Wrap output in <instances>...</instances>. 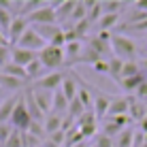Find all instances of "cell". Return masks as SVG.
<instances>
[{"instance_id":"6da1fadb","label":"cell","mask_w":147,"mask_h":147,"mask_svg":"<svg viewBox=\"0 0 147 147\" xmlns=\"http://www.w3.org/2000/svg\"><path fill=\"white\" fill-rule=\"evenodd\" d=\"M111 49H113L115 58L124 60V62L136 58V43H134V38L128 36V34L113 32V34H111Z\"/></svg>"},{"instance_id":"7a4b0ae2","label":"cell","mask_w":147,"mask_h":147,"mask_svg":"<svg viewBox=\"0 0 147 147\" xmlns=\"http://www.w3.org/2000/svg\"><path fill=\"white\" fill-rule=\"evenodd\" d=\"M26 22L32 24V26H51V24H58L53 4L51 2H43V7H40V9H36L34 13L28 15Z\"/></svg>"},{"instance_id":"3957f363","label":"cell","mask_w":147,"mask_h":147,"mask_svg":"<svg viewBox=\"0 0 147 147\" xmlns=\"http://www.w3.org/2000/svg\"><path fill=\"white\" fill-rule=\"evenodd\" d=\"M38 60H40V64L45 66V70H53V73H55V68H60L64 62H66V58H64V49L51 47V45H47L43 51H38Z\"/></svg>"},{"instance_id":"277c9868","label":"cell","mask_w":147,"mask_h":147,"mask_svg":"<svg viewBox=\"0 0 147 147\" xmlns=\"http://www.w3.org/2000/svg\"><path fill=\"white\" fill-rule=\"evenodd\" d=\"M9 124H11L15 130H19V132H26L30 128V124H32V117H30V113L26 109V102H24V94H22V98H19V102H17V107H15Z\"/></svg>"},{"instance_id":"5b68a950","label":"cell","mask_w":147,"mask_h":147,"mask_svg":"<svg viewBox=\"0 0 147 147\" xmlns=\"http://www.w3.org/2000/svg\"><path fill=\"white\" fill-rule=\"evenodd\" d=\"M85 45H88L90 49H94L100 58L113 53V49H111V34H109V32H98L96 36L88 38V43H85Z\"/></svg>"},{"instance_id":"8992f818","label":"cell","mask_w":147,"mask_h":147,"mask_svg":"<svg viewBox=\"0 0 147 147\" xmlns=\"http://www.w3.org/2000/svg\"><path fill=\"white\" fill-rule=\"evenodd\" d=\"M17 47H22V49H28V51H34V53H38V51H43V49L47 47V43H45V40L40 38V36H38L36 32H34L32 28H28L26 32H24L22 40L17 43Z\"/></svg>"},{"instance_id":"52a82bcc","label":"cell","mask_w":147,"mask_h":147,"mask_svg":"<svg viewBox=\"0 0 147 147\" xmlns=\"http://www.w3.org/2000/svg\"><path fill=\"white\" fill-rule=\"evenodd\" d=\"M66 77V73H62V70H55V73H49V75H43L36 83H34V88L38 90H47V92H55V90L62 88V81Z\"/></svg>"},{"instance_id":"ba28073f","label":"cell","mask_w":147,"mask_h":147,"mask_svg":"<svg viewBox=\"0 0 147 147\" xmlns=\"http://www.w3.org/2000/svg\"><path fill=\"white\" fill-rule=\"evenodd\" d=\"M30 28V24L26 22L24 17H15L11 28H9V34H7V40H9V47H17V43L22 40L24 32Z\"/></svg>"},{"instance_id":"9c48e42d","label":"cell","mask_w":147,"mask_h":147,"mask_svg":"<svg viewBox=\"0 0 147 147\" xmlns=\"http://www.w3.org/2000/svg\"><path fill=\"white\" fill-rule=\"evenodd\" d=\"M32 96L36 100V105L40 107L45 115H49L53 111V92H47V90H38V88H32Z\"/></svg>"},{"instance_id":"30bf717a","label":"cell","mask_w":147,"mask_h":147,"mask_svg":"<svg viewBox=\"0 0 147 147\" xmlns=\"http://www.w3.org/2000/svg\"><path fill=\"white\" fill-rule=\"evenodd\" d=\"M38 55L34 51H28V49H22V47H11V62L17 64V66H24L26 68L28 64H32Z\"/></svg>"},{"instance_id":"8fae6325","label":"cell","mask_w":147,"mask_h":147,"mask_svg":"<svg viewBox=\"0 0 147 147\" xmlns=\"http://www.w3.org/2000/svg\"><path fill=\"white\" fill-rule=\"evenodd\" d=\"M62 94L66 96V100L68 102H73L75 98H77V92H79V81H77V75H73V73H66V77H64L62 81Z\"/></svg>"},{"instance_id":"7c38bea8","label":"cell","mask_w":147,"mask_h":147,"mask_svg":"<svg viewBox=\"0 0 147 147\" xmlns=\"http://www.w3.org/2000/svg\"><path fill=\"white\" fill-rule=\"evenodd\" d=\"M128 109H130L128 96L111 98V105H109V113H107V117H121V115H128Z\"/></svg>"},{"instance_id":"4fadbf2b","label":"cell","mask_w":147,"mask_h":147,"mask_svg":"<svg viewBox=\"0 0 147 147\" xmlns=\"http://www.w3.org/2000/svg\"><path fill=\"white\" fill-rule=\"evenodd\" d=\"M24 102H26V109H28L32 121H40V124H43L47 115H45L43 111H40V107L36 105V100H34V96H32V90H28V92L24 94Z\"/></svg>"},{"instance_id":"5bb4252c","label":"cell","mask_w":147,"mask_h":147,"mask_svg":"<svg viewBox=\"0 0 147 147\" xmlns=\"http://www.w3.org/2000/svg\"><path fill=\"white\" fill-rule=\"evenodd\" d=\"M19 98L22 96H9V98H4L0 102V124H9L11 121V115H13L15 107H17Z\"/></svg>"},{"instance_id":"9a60e30c","label":"cell","mask_w":147,"mask_h":147,"mask_svg":"<svg viewBox=\"0 0 147 147\" xmlns=\"http://www.w3.org/2000/svg\"><path fill=\"white\" fill-rule=\"evenodd\" d=\"M55 9V17H58V24L64 22V19H70L75 7H77V0H64V2H51Z\"/></svg>"},{"instance_id":"2e32d148","label":"cell","mask_w":147,"mask_h":147,"mask_svg":"<svg viewBox=\"0 0 147 147\" xmlns=\"http://www.w3.org/2000/svg\"><path fill=\"white\" fill-rule=\"evenodd\" d=\"M30 28H32L47 45L51 43V40L58 36L60 32H62V26H60V24H51V26H30Z\"/></svg>"},{"instance_id":"e0dca14e","label":"cell","mask_w":147,"mask_h":147,"mask_svg":"<svg viewBox=\"0 0 147 147\" xmlns=\"http://www.w3.org/2000/svg\"><path fill=\"white\" fill-rule=\"evenodd\" d=\"M128 102H130V109H128V117H130V121H143V119L147 117L145 105L141 102V100L132 98V96H128Z\"/></svg>"},{"instance_id":"ac0fdd59","label":"cell","mask_w":147,"mask_h":147,"mask_svg":"<svg viewBox=\"0 0 147 147\" xmlns=\"http://www.w3.org/2000/svg\"><path fill=\"white\" fill-rule=\"evenodd\" d=\"M145 81H147V73H145V70H141V73L134 75V77L121 79V81H119V88L124 90V92H136V90H139Z\"/></svg>"},{"instance_id":"d6986e66","label":"cell","mask_w":147,"mask_h":147,"mask_svg":"<svg viewBox=\"0 0 147 147\" xmlns=\"http://www.w3.org/2000/svg\"><path fill=\"white\" fill-rule=\"evenodd\" d=\"M109 105H111V98L105 92H96V96H94V107H92V111H94V115L96 117H105V115L109 113Z\"/></svg>"},{"instance_id":"ffe728a7","label":"cell","mask_w":147,"mask_h":147,"mask_svg":"<svg viewBox=\"0 0 147 147\" xmlns=\"http://www.w3.org/2000/svg\"><path fill=\"white\" fill-rule=\"evenodd\" d=\"M62 119H64V115H58V113H49L47 117H45L43 126H45V132H47V136H51L53 132L62 130Z\"/></svg>"},{"instance_id":"44dd1931","label":"cell","mask_w":147,"mask_h":147,"mask_svg":"<svg viewBox=\"0 0 147 147\" xmlns=\"http://www.w3.org/2000/svg\"><path fill=\"white\" fill-rule=\"evenodd\" d=\"M68 100H66V96L62 94V90H55L53 92V111L51 113H58V115H64V113H68Z\"/></svg>"},{"instance_id":"7402d4cb","label":"cell","mask_w":147,"mask_h":147,"mask_svg":"<svg viewBox=\"0 0 147 147\" xmlns=\"http://www.w3.org/2000/svg\"><path fill=\"white\" fill-rule=\"evenodd\" d=\"M100 60H105V58H100V55L96 53L94 49H90L88 45H85L83 51H81V53H79V58H77V64H92V66H94V64H96V62H100Z\"/></svg>"},{"instance_id":"603a6c76","label":"cell","mask_w":147,"mask_h":147,"mask_svg":"<svg viewBox=\"0 0 147 147\" xmlns=\"http://www.w3.org/2000/svg\"><path fill=\"white\" fill-rule=\"evenodd\" d=\"M115 147H134V130L124 128L115 139Z\"/></svg>"},{"instance_id":"cb8c5ba5","label":"cell","mask_w":147,"mask_h":147,"mask_svg":"<svg viewBox=\"0 0 147 147\" xmlns=\"http://www.w3.org/2000/svg\"><path fill=\"white\" fill-rule=\"evenodd\" d=\"M0 73L9 75V77H15V79H19V81H26V79H28L26 68H24V66H17V64H13V62H9L4 68H0Z\"/></svg>"},{"instance_id":"d4e9b609","label":"cell","mask_w":147,"mask_h":147,"mask_svg":"<svg viewBox=\"0 0 147 147\" xmlns=\"http://www.w3.org/2000/svg\"><path fill=\"white\" fill-rule=\"evenodd\" d=\"M102 2L94 0V2H88V22L90 24H98L100 17H102Z\"/></svg>"},{"instance_id":"484cf974","label":"cell","mask_w":147,"mask_h":147,"mask_svg":"<svg viewBox=\"0 0 147 147\" xmlns=\"http://www.w3.org/2000/svg\"><path fill=\"white\" fill-rule=\"evenodd\" d=\"M121 70H124V60L111 58L109 60V77L113 79L115 83H119V81H121Z\"/></svg>"},{"instance_id":"4316f807","label":"cell","mask_w":147,"mask_h":147,"mask_svg":"<svg viewBox=\"0 0 147 147\" xmlns=\"http://www.w3.org/2000/svg\"><path fill=\"white\" fill-rule=\"evenodd\" d=\"M24 85V81L15 79V77H9V75L0 73V90H9V92H15Z\"/></svg>"},{"instance_id":"83f0119b","label":"cell","mask_w":147,"mask_h":147,"mask_svg":"<svg viewBox=\"0 0 147 147\" xmlns=\"http://www.w3.org/2000/svg\"><path fill=\"white\" fill-rule=\"evenodd\" d=\"M83 19H88V2H77L73 15H70V22H73V26H75V24L83 22Z\"/></svg>"},{"instance_id":"f1b7e54d","label":"cell","mask_w":147,"mask_h":147,"mask_svg":"<svg viewBox=\"0 0 147 147\" xmlns=\"http://www.w3.org/2000/svg\"><path fill=\"white\" fill-rule=\"evenodd\" d=\"M141 64L136 62V60H128V62H124V70H121V79H128V77H134V75L141 73Z\"/></svg>"},{"instance_id":"f546056e","label":"cell","mask_w":147,"mask_h":147,"mask_svg":"<svg viewBox=\"0 0 147 147\" xmlns=\"http://www.w3.org/2000/svg\"><path fill=\"white\" fill-rule=\"evenodd\" d=\"M43 70H45V66L40 64V60L36 58L32 64H28V66H26V75H28V79H36L38 81L40 77H43Z\"/></svg>"},{"instance_id":"4dcf8cb0","label":"cell","mask_w":147,"mask_h":147,"mask_svg":"<svg viewBox=\"0 0 147 147\" xmlns=\"http://www.w3.org/2000/svg\"><path fill=\"white\" fill-rule=\"evenodd\" d=\"M115 32H119V34H139V32H147V19L145 22H141V24H134V26H117V30Z\"/></svg>"},{"instance_id":"1f68e13d","label":"cell","mask_w":147,"mask_h":147,"mask_svg":"<svg viewBox=\"0 0 147 147\" xmlns=\"http://www.w3.org/2000/svg\"><path fill=\"white\" fill-rule=\"evenodd\" d=\"M124 7H126V4L119 2V0H105V2H102V13H107V15H119Z\"/></svg>"},{"instance_id":"d6a6232c","label":"cell","mask_w":147,"mask_h":147,"mask_svg":"<svg viewBox=\"0 0 147 147\" xmlns=\"http://www.w3.org/2000/svg\"><path fill=\"white\" fill-rule=\"evenodd\" d=\"M117 19H119V15H107V13H105L102 17H100V22L96 24V26H98L100 32H109V30L113 28L115 24H117Z\"/></svg>"},{"instance_id":"836d02e7","label":"cell","mask_w":147,"mask_h":147,"mask_svg":"<svg viewBox=\"0 0 147 147\" xmlns=\"http://www.w3.org/2000/svg\"><path fill=\"white\" fill-rule=\"evenodd\" d=\"M77 98H79V102L83 105V107L88 109V111L94 107V98L90 96V88H88V85H81V88H79V92H77Z\"/></svg>"},{"instance_id":"e575fe53","label":"cell","mask_w":147,"mask_h":147,"mask_svg":"<svg viewBox=\"0 0 147 147\" xmlns=\"http://www.w3.org/2000/svg\"><path fill=\"white\" fill-rule=\"evenodd\" d=\"M26 132H30L32 136H36V139H40L43 143H45V141L49 139V136H47V132H45V126L40 124V121H32V124H30V128L26 130Z\"/></svg>"},{"instance_id":"d590c367","label":"cell","mask_w":147,"mask_h":147,"mask_svg":"<svg viewBox=\"0 0 147 147\" xmlns=\"http://www.w3.org/2000/svg\"><path fill=\"white\" fill-rule=\"evenodd\" d=\"M85 111H88V109H85V107H83V105H81V102H79V98H75V100H73V102H70V105H68V113H66V115H70V117H73L75 121H77V119L81 117V115H83V113H85Z\"/></svg>"},{"instance_id":"8d00e7d4","label":"cell","mask_w":147,"mask_h":147,"mask_svg":"<svg viewBox=\"0 0 147 147\" xmlns=\"http://www.w3.org/2000/svg\"><path fill=\"white\" fill-rule=\"evenodd\" d=\"M13 15L11 13H7L4 11V9H0V32L4 34V36H7L9 34V28H11V24H13Z\"/></svg>"},{"instance_id":"74e56055","label":"cell","mask_w":147,"mask_h":147,"mask_svg":"<svg viewBox=\"0 0 147 147\" xmlns=\"http://www.w3.org/2000/svg\"><path fill=\"white\" fill-rule=\"evenodd\" d=\"M96 119H98V117H96L94 111L90 109V111H85V113L77 119V124H75V126H77V128H83V126H92V124H96Z\"/></svg>"},{"instance_id":"f35d334b","label":"cell","mask_w":147,"mask_h":147,"mask_svg":"<svg viewBox=\"0 0 147 147\" xmlns=\"http://www.w3.org/2000/svg\"><path fill=\"white\" fill-rule=\"evenodd\" d=\"M124 128H119L117 124H113L111 119H107V124H105V130H102V134H107V136H111V139H117V134L121 132Z\"/></svg>"},{"instance_id":"ab89813d","label":"cell","mask_w":147,"mask_h":147,"mask_svg":"<svg viewBox=\"0 0 147 147\" xmlns=\"http://www.w3.org/2000/svg\"><path fill=\"white\" fill-rule=\"evenodd\" d=\"M90 26H92V24H90L88 19H83V22H79V24H75V26H73V30H75V34H77V38H79V40H83V36L88 34Z\"/></svg>"},{"instance_id":"60d3db41","label":"cell","mask_w":147,"mask_h":147,"mask_svg":"<svg viewBox=\"0 0 147 147\" xmlns=\"http://www.w3.org/2000/svg\"><path fill=\"white\" fill-rule=\"evenodd\" d=\"M4 147H24V139H22V132L13 128V134L9 136V141L4 143Z\"/></svg>"},{"instance_id":"b9f144b4","label":"cell","mask_w":147,"mask_h":147,"mask_svg":"<svg viewBox=\"0 0 147 147\" xmlns=\"http://www.w3.org/2000/svg\"><path fill=\"white\" fill-rule=\"evenodd\" d=\"M94 147H115V139H111L107 134H96Z\"/></svg>"},{"instance_id":"7bdbcfd3","label":"cell","mask_w":147,"mask_h":147,"mask_svg":"<svg viewBox=\"0 0 147 147\" xmlns=\"http://www.w3.org/2000/svg\"><path fill=\"white\" fill-rule=\"evenodd\" d=\"M11 134H13V126L11 124H0V147H4V143L9 141Z\"/></svg>"},{"instance_id":"ee69618b","label":"cell","mask_w":147,"mask_h":147,"mask_svg":"<svg viewBox=\"0 0 147 147\" xmlns=\"http://www.w3.org/2000/svg\"><path fill=\"white\" fill-rule=\"evenodd\" d=\"M11 62V47L9 45H0V68H4Z\"/></svg>"},{"instance_id":"f6af8a7d","label":"cell","mask_w":147,"mask_h":147,"mask_svg":"<svg viewBox=\"0 0 147 147\" xmlns=\"http://www.w3.org/2000/svg\"><path fill=\"white\" fill-rule=\"evenodd\" d=\"M49 141L55 143V145H60V147H64V143H66V132H64V130H58V132H53L49 136Z\"/></svg>"},{"instance_id":"bcb514c9","label":"cell","mask_w":147,"mask_h":147,"mask_svg":"<svg viewBox=\"0 0 147 147\" xmlns=\"http://www.w3.org/2000/svg\"><path fill=\"white\" fill-rule=\"evenodd\" d=\"M134 98H136V100H141V102H145V100H147V81H145V83L134 92Z\"/></svg>"},{"instance_id":"7dc6e473","label":"cell","mask_w":147,"mask_h":147,"mask_svg":"<svg viewBox=\"0 0 147 147\" xmlns=\"http://www.w3.org/2000/svg\"><path fill=\"white\" fill-rule=\"evenodd\" d=\"M94 70H96V73L109 75V60H100V62H96V64H94Z\"/></svg>"},{"instance_id":"c3c4849f","label":"cell","mask_w":147,"mask_h":147,"mask_svg":"<svg viewBox=\"0 0 147 147\" xmlns=\"http://www.w3.org/2000/svg\"><path fill=\"white\" fill-rule=\"evenodd\" d=\"M134 9H141V11H147V0H136Z\"/></svg>"},{"instance_id":"681fc988","label":"cell","mask_w":147,"mask_h":147,"mask_svg":"<svg viewBox=\"0 0 147 147\" xmlns=\"http://www.w3.org/2000/svg\"><path fill=\"white\" fill-rule=\"evenodd\" d=\"M43 147H60V145H55V143H51V141L47 139V141H45V143H43Z\"/></svg>"},{"instance_id":"f907efd6","label":"cell","mask_w":147,"mask_h":147,"mask_svg":"<svg viewBox=\"0 0 147 147\" xmlns=\"http://www.w3.org/2000/svg\"><path fill=\"white\" fill-rule=\"evenodd\" d=\"M73 147H92V145H90L88 141H83V143H77V145H73Z\"/></svg>"},{"instance_id":"816d5d0a","label":"cell","mask_w":147,"mask_h":147,"mask_svg":"<svg viewBox=\"0 0 147 147\" xmlns=\"http://www.w3.org/2000/svg\"><path fill=\"white\" fill-rule=\"evenodd\" d=\"M141 68H143L145 73H147V60H143V64H141Z\"/></svg>"},{"instance_id":"f5cc1de1","label":"cell","mask_w":147,"mask_h":147,"mask_svg":"<svg viewBox=\"0 0 147 147\" xmlns=\"http://www.w3.org/2000/svg\"><path fill=\"white\" fill-rule=\"evenodd\" d=\"M143 55H145V58H143V60H147V45H145V47H143Z\"/></svg>"},{"instance_id":"db71d44e","label":"cell","mask_w":147,"mask_h":147,"mask_svg":"<svg viewBox=\"0 0 147 147\" xmlns=\"http://www.w3.org/2000/svg\"><path fill=\"white\" fill-rule=\"evenodd\" d=\"M143 147H147V134H145V139H143Z\"/></svg>"},{"instance_id":"11a10c76","label":"cell","mask_w":147,"mask_h":147,"mask_svg":"<svg viewBox=\"0 0 147 147\" xmlns=\"http://www.w3.org/2000/svg\"><path fill=\"white\" fill-rule=\"evenodd\" d=\"M145 45H147V38H145Z\"/></svg>"},{"instance_id":"9f6ffc18","label":"cell","mask_w":147,"mask_h":147,"mask_svg":"<svg viewBox=\"0 0 147 147\" xmlns=\"http://www.w3.org/2000/svg\"><path fill=\"white\" fill-rule=\"evenodd\" d=\"M0 92H2V90H0Z\"/></svg>"},{"instance_id":"6f0895ef","label":"cell","mask_w":147,"mask_h":147,"mask_svg":"<svg viewBox=\"0 0 147 147\" xmlns=\"http://www.w3.org/2000/svg\"><path fill=\"white\" fill-rule=\"evenodd\" d=\"M40 147H43V145H40Z\"/></svg>"},{"instance_id":"680465c9","label":"cell","mask_w":147,"mask_h":147,"mask_svg":"<svg viewBox=\"0 0 147 147\" xmlns=\"http://www.w3.org/2000/svg\"><path fill=\"white\" fill-rule=\"evenodd\" d=\"M92 147H94V145H92Z\"/></svg>"}]
</instances>
